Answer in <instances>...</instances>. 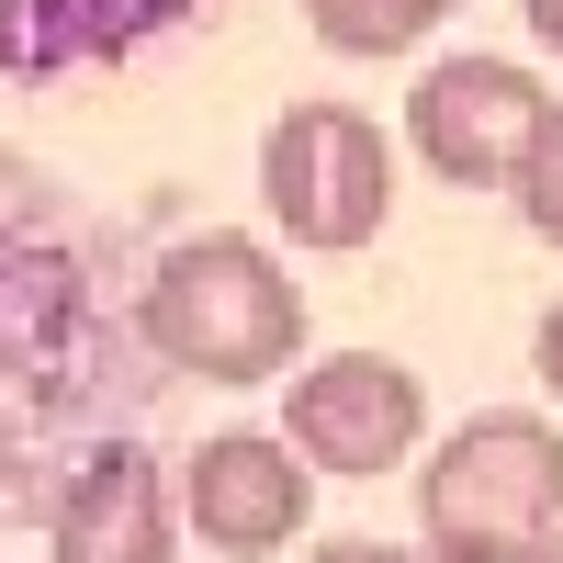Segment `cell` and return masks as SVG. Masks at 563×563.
I'll return each mask as SVG.
<instances>
[{"mask_svg": "<svg viewBox=\"0 0 563 563\" xmlns=\"http://www.w3.org/2000/svg\"><path fill=\"white\" fill-rule=\"evenodd\" d=\"M440 12H462V0H440Z\"/></svg>", "mask_w": 563, "mask_h": 563, "instance_id": "9a60e30c", "label": "cell"}, {"mask_svg": "<svg viewBox=\"0 0 563 563\" xmlns=\"http://www.w3.org/2000/svg\"><path fill=\"white\" fill-rule=\"evenodd\" d=\"M541 113H552V90L519 57H440L406 90V147L429 158L451 192H507V169H519Z\"/></svg>", "mask_w": 563, "mask_h": 563, "instance_id": "5b68a950", "label": "cell"}, {"mask_svg": "<svg viewBox=\"0 0 563 563\" xmlns=\"http://www.w3.org/2000/svg\"><path fill=\"white\" fill-rule=\"evenodd\" d=\"M519 563H563V519H552V530H541V541H530Z\"/></svg>", "mask_w": 563, "mask_h": 563, "instance_id": "4fadbf2b", "label": "cell"}, {"mask_svg": "<svg viewBox=\"0 0 563 563\" xmlns=\"http://www.w3.org/2000/svg\"><path fill=\"white\" fill-rule=\"evenodd\" d=\"M180 519H192L225 563H260V552H282L316 519V474L271 429H214L192 451V474H180Z\"/></svg>", "mask_w": 563, "mask_h": 563, "instance_id": "8992f818", "label": "cell"}, {"mask_svg": "<svg viewBox=\"0 0 563 563\" xmlns=\"http://www.w3.org/2000/svg\"><path fill=\"white\" fill-rule=\"evenodd\" d=\"M530 372H541V395H563V294H552L541 327H530Z\"/></svg>", "mask_w": 563, "mask_h": 563, "instance_id": "30bf717a", "label": "cell"}, {"mask_svg": "<svg viewBox=\"0 0 563 563\" xmlns=\"http://www.w3.org/2000/svg\"><path fill=\"white\" fill-rule=\"evenodd\" d=\"M282 429H294L282 451H294L305 474L372 485V474H395V462L417 451V429H429V384H417L406 361H384V350H327V361H305Z\"/></svg>", "mask_w": 563, "mask_h": 563, "instance_id": "277c9868", "label": "cell"}, {"mask_svg": "<svg viewBox=\"0 0 563 563\" xmlns=\"http://www.w3.org/2000/svg\"><path fill=\"white\" fill-rule=\"evenodd\" d=\"M417 519H429V552H530L563 519V429H541L530 406H485L429 451Z\"/></svg>", "mask_w": 563, "mask_h": 563, "instance_id": "7a4b0ae2", "label": "cell"}, {"mask_svg": "<svg viewBox=\"0 0 563 563\" xmlns=\"http://www.w3.org/2000/svg\"><path fill=\"white\" fill-rule=\"evenodd\" d=\"M507 192H519V214L563 249V102L530 124V147H519V169H507Z\"/></svg>", "mask_w": 563, "mask_h": 563, "instance_id": "9c48e42d", "label": "cell"}, {"mask_svg": "<svg viewBox=\"0 0 563 563\" xmlns=\"http://www.w3.org/2000/svg\"><path fill=\"white\" fill-rule=\"evenodd\" d=\"M169 541H180V519H169V485H158L147 440H102L68 474L57 519H45L57 563H169Z\"/></svg>", "mask_w": 563, "mask_h": 563, "instance_id": "52a82bcc", "label": "cell"}, {"mask_svg": "<svg viewBox=\"0 0 563 563\" xmlns=\"http://www.w3.org/2000/svg\"><path fill=\"white\" fill-rule=\"evenodd\" d=\"M530 34H541L552 57H563V0H530Z\"/></svg>", "mask_w": 563, "mask_h": 563, "instance_id": "7c38bea8", "label": "cell"}, {"mask_svg": "<svg viewBox=\"0 0 563 563\" xmlns=\"http://www.w3.org/2000/svg\"><path fill=\"white\" fill-rule=\"evenodd\" d=\"M305 563H417V552H395V541H316Z\"/></svg>", "mask_w": 563, "mask_h": 563, "instance_id": "8fae6325", "label": "cell"}, {"mask_svg": "<svg viewBox=\"0 0 563 563\" xmlns=\"http://www.w3.org/2000/svg\"><path fill=\"white\" fill-rule=\"evenodd\" d=\"M417 563H519V552H417Z\"/></svg>", "mask_w": 563, "mask_h": 563, "instance_id": "5bb4252c", "label": "cell"}, {"mask_svg": "<svg viewBox=\"0 0 563 563\" xmlns=\"http://www.w3.org/2000/svg\"><path fill=\"white\" fill-rule=\"evenodd\" d=\"M147 339L158 361L203 372V384H271V372H294L305 350V294L294 271H282L260 238H238V225H214V238H180L147 282Z\"/></svg>", "mask_w": 563, "mask_h": 563, "instance_id": "6da1fadb", "label": "cell"}, {"mask_svg": "<svg viewBox=\"0 0 563 563\" xmlns=\"http://www.w3.org/2000/svg\"><path fill=\"white\" fill-rule=\"evenodd\" d=\"M305 23L327 57H406L440 23V0H305Z\"/></svg>", "mask_w": 563, "mask_h": 563, "instance_id": "ba28073f", "label": "cell"}, {"mask_svg": "<svg viewBox=\"0 0 563 563\" xmlns=\"http://www.w3.org/2000/svg\"><path fill=\"white\" fill-rule=\"evenodd\" d=\"M260 203L294 249H327L350 260L384 238L395 214V147L361 102H294L271 135H260Z\"/></svg>", "mask_w": 563, "mask_h": 563, "instance_id": "3957f363", "label": "cell"}]
</instances>
